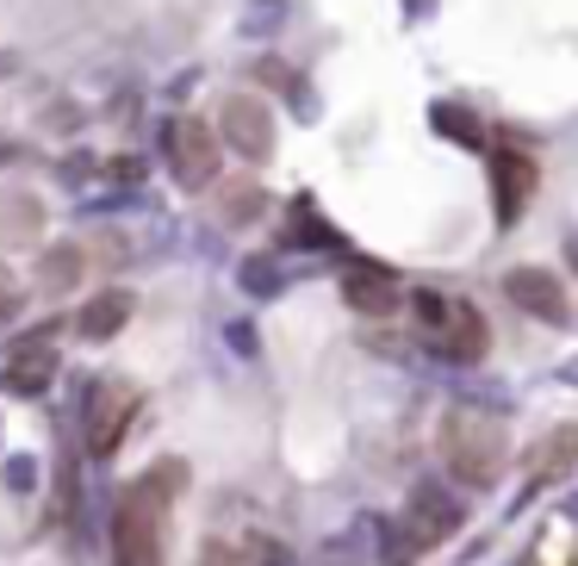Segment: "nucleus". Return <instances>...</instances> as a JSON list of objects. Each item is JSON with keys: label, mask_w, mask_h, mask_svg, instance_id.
Returning <instances> with one entry per match:
<instances>
[{"label": "nucleus", "mask_w": 578, "mask_h": 566, "mask_svg": "<svg viewBox=\"0 0 578 566\" xmlns=\"http://www.w3.org/2000/svg\"><path fill=\"white\" fill-rule=\"evenodd\" d=\"M442 461L466 492H492L504 473V430L479 411H448L442 417Z\"/></svg>", "instance_id": "nucleus-1"}, {"label": "nucleus", "mask_w": 578, "mask_h": 566, "mask_svg": "<svg viewBox=\"0 0 578 566\" xmlns=\"http://www.w3.org/2000/svg\"><path fill=\"white\" fill-rule=\"evenodd\" d=\"M162 492L137 480L113 510V566H162Z\"/></svg>", "instance_id": "nucleus-2"}, {"label": "nucleus", "mask_w": 578, "mask_h": 566, "mask_svg": "<svg viewBox=\"0 0 578 566\" xmlns=\"http://www.w3.org/2000/svg\"><path fill=\"white\" fill-rule=\"evenodd\" d=\"M162 157H169V175L181 187H212L218 175V131L206 118H169L162 125Z\"/></svg>", "instance_id": "nucleus-3"}, {"label": "nucleus", "mask_w": 578, "mask_h": 566, "mask_svg": "<svg viewBox=\"0 0 578 566\" xmlns=\"http://www.w3.org/2000/svg\"><path fill=\"white\" fill-rule=\"evenodd\" d=\"M131 411H137V386H125V380H100L94 398H88V454L94 461H106V454H118V442H125V430H131Z\"/></svg>", "instance_id": "nucleus-4"}, {"label": "nucleus", "mask_w": 578, "mask_h": 566, "mask_svg": "<svg viewBox=\"0 0 578 566\" xmlns=\"http://www.w3.org/2000/svg\"><path fill=\"white\" fill-rule=\"evenodd\" d=\"M218 137H224V150H236L243 162H262L274 150V113H268V100H250V94H236L218 106Z\"/></svg>", "instance_id": "nucleus-5"}, {"label": "nucleus", "mask_w": 578, "mask_h": 566, "mask_svg": "<svg viewBox=\"0 0 578 566\" xmlns=\"http://www.w3.org/2000/svg\"><path fill=\"white\" fill-rule=\"evenodd\" d=\"M405 523L417 529L424 547H442L448 535L466 523V505L448 486H436V480H417V492H411V505H405Z\"/></svg>", "instance_id": "nucleus-6"}, {"label": "nucleus", "mask_w": 578, "mask_h": 566, "mask_svg": "<svg viewBox=\"0 0 578 566\" xmlns=\"http://www.w3.org/2000/svg\"><path fill=\"white\" fill-rule=\"evenodd\" d=\"M429 349L442 355V361H479L485 355V343H492V331H485V317H479V305H466V299H448V312H442V324L424 336Z\"/></svg>", "instance_id": "nucleus-7"}, {"label": "nucleus", "mask_w": 578, "mask_h": 566, "mask_svg": "<svg viewBox=\"0 0 578 566\" xmlns=\"http://www.w3.org/2000/svg\"><path fill=\"white\" fill-rule=\"evenodd\" d=\"M504 293H510L517 312L541 317V324H566V317H573L559 274H547V268H510V274H504Z\"/></svg>", "instance_id": "nucleus-8"}, {"label": "nucleus", "mask_w": 578, "mask_h": 566, "mask_svg": "<svg viewBox=\"0 0 578 566\" xmlns=\"http://www.w3.org/2000/svg\"><path fill=\"white\" fill-rule=\"evenodd\" d=\"M343 299L355 305V312H367V317H385V312H398V274L392 268H380V262H348V274H343Z\"/></svg>", "instance_id": "nucleus-9"}, {"label": "nucleus", "mask_w": 578, "mask_h": 566, "mask_svg": "<svg viewBox=\"0 0 578 566\" xmlns=\"http://www.w3.org/2000/svg\"><path fill=\"white\" fill-rule=\"evenodd\" d=\"M535 187V162L522 150H492V199H498V224H517Z\"/></svg>", "instance_id": "nucleus-10"}, {"label": "nucleus", "mask_w": 578, "mask_h": 566, "mask_svg": "<svg viewBox=\"0 0 578 566\" xmlns=\"http://www.w3.org/2000/svg\"><path fill=\"white\" fill-rule=\"evenodd\" d=\"M44 336L50 331H38L32 343H20L13 361H7V392H13V398H44L50 380H57V349H50Z\"/></svg>", "instance_id": "nucleus-11"}, {"label": "nucleus", "mask_w": 578, "mask_h": 566, "mask_svg": "<svg viewBox=\"0 0 578 566\" xmlns=\"http://www.w3.org/2000/svg\"><path fill=\"white\" fill-rule=\"evenodd\" d=\"M125 324H131V293H125V287H106V293H94L76 312V336L81 343H113Z\"/></svg>", "instance_id": "nucleus-12"}, {"label": "nucleus", "mask_w": 578, "mask_h": 566, "mask_svg": "<svg viewBox=\"0 0 578 566\" xmlns=\"http://www.w3.org/2000/svg\"><path fill=\"white\" fill-rule=\"evenodd\" d=\"M280 243L287 250H343V231H330L324 218L311 212V199H292V218H287V231H280Z\"/></svg>", "instance_id": "nucleus-13"}, {"label": "nucleus", "mask_w": 578, "mask_h": 566, "mask_svg": "<svg viewBox=\"0 0 578 566\" xmlns=\"http://www.w3.org/2000/svg\"><path fill=\"white\" fill-rule=\"evenodd\" d=\"M573 461H578V430H554L535 454H529V473H535V486H547V480H559Z\"/></svg>", "instance_id": "nucleus-14"}, {"label": "nucleus", "mask_w": 578, "mask_h": 566, "mask_svg": "<svg viewBox=\"0 0 578 566\" xmlns=\"http://www.w3.org/2000/svg\"><path fill=\"white\" fill-rule=\"evenodd\" d=\"M76 280H81V250L76 243H57V250L38 255V287L44 293H69Z\"/></svg>", "instance_id": "nucleus-15"}, {"label": "nucleus", "mask_w": 578, "mask_h": 566, "mask_svg": "<svg viewBox=\"0 0 578 566\" xmlns=\"http://www.w3.org/2000/svg\"><path fill=\"white\" fill-rule=\"evenodd\" d=\"M206 566H287V554H280V542H268V535H250L243 547H212Z\"/></svg>", "instance_id": "nucleus-16"}, {"label": "nucleus", "mask_w": 578, "mask_h": 566, "mask_svg": "<svg viewBox=\"0 0 578 566\" xmlns=\"http://www.w3.org/2000/svg\"><path fill=\"white\" fill-rule=\"evenodd\" d=\"M429 118H436V131H442V137H454V143H466V150H479V143H485V125H479L473 113H461L454 100H442V106H436Z\"/></svg>", "instance_id": "nucleus-17"}, {"label": "nucleus", "mask_w": 578, "mask_h": 566, "mask_svg": "<svg viewBox=\"0 0 578 566\" xmlns=\"http://www.w3.org/2000/svg\"><path fill=\"white\" fill-rule=\"evenodd\" d=\"M373 529H380L385 566H411L417 554H424V542H417V529H411V523H373Z\"/></svg>", "instance_id": "nucleus-18"}, {"label": "nucleus", "mask_w": 578, "mask_h": 566, "mask_svg": "<svg viewBox=\"0 0 578 566\" xmlns=\"http://www.w3.org/2000/svg\"><path fill=\"white\" fill-rule=\"evenodd\" d=\"M236 280H243V293H250V299H274L280 287H287V280H280V268H274V262H262V255H255V262H243V274H236Z\"/></svg>", "instance_id": "nucleus-19"}, {"label": "nucleus", "mask_w": 578, "mask_h": 566, "mask_svg": "<svg viewBox=\"0 0 578 566\" xmlns=\"http://www.w3.org/2000/svg\"><path fill=\"white\" fill-rule=\"evenodd\" d=\"M311 566H367V561H361V547L348 542V535H336V542L317 547V561H311Z\"/></svg>", "instance_id": "nucleus-20"}, {"label": "nucleus", "mask_w": 578, "mask_h": 566, "mask_svg": "<svg viewBox=\"0 0 578 566\" xmlns=\"http://www.w3.org/2000/svg\"><path fill=\"white\" fill-rule=\"evenodd\" d=\"M255 212H262V194H255V187H236L231 206H224V224H250Z\"/></svg>", "instance_id": "nucleus-21"}, {"label": "nucleus", "mask_w": 578, "mask_h": 566, "mask_svg": "<svg viewBox=\"0 0 578 566\" xmlns=\"http://www.w3.org/2000/svg\"><path fill=\"white\" fill-rule=\"evenodd\" d=\"M38 486V461H32V454H13V461H7V492H32Z\"/></svg>", "instance_id": "nucleus-22"}, {"label": "nucleus", "mask_w": 578, "mask_h": 566, "mask_svg": "<svg viewBox=\"0 0 578 566\" xmlns=\"http://www.w3.org/2000/svg\"><path fill=\"white\" fill-rule=\"evenodd\" d=\"M20 312V287H13V274L0 268V317H13Z\"/></svg>", "instance_id": "nucleus-23"}, {"label": "nucleus", "mask_w": 578, "mask_h": 566, "mask_svg": "<svg viewBox=\"0 0 578 566\" xmlns=\"http://www.w3.org/2000/svg\"><path fill=\"white\" fill-rule=\"evenodd\" d=\"M231 349L236 355H255V331H250V324H231Z\"/></svg>", "instance_id": "nucleus-24"}, {"label": "nucleus", "mask_w": 578, "mask_h": 566, "mask_svg": "<svg viewBox=\"0 0 578 566\" xmlns=\"http://www.w3.org/2000/svg\"><path fill=\"white\" fill-rule=\"evenodd\" d=\"M566 386H578V361H573V368H566Z\"/></svg>", "instance_id": "nucleus-25"}]
</instances>
